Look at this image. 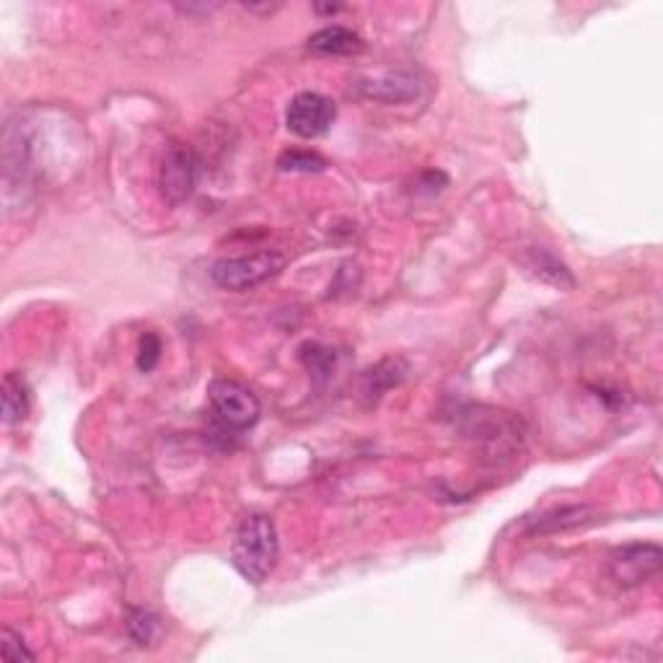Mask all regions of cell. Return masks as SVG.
<instances>
[{"label": "cell", "mask_w": 663, "mask_h": 663, "mask_svg": "<svg viewBox=\"0 0 663 663\" xmlns=\"http://www.w3.org/2000/svg\"><path fill=\"white\" fill-rule=\"evenodd\" d=\"M278 555L280 542L275 521L265 513H249L241 518L231 544V560L241 578H247L254 586L265 583L267 575L278 565Z\"/></svg>", "instance_id": "cell-1"}, {"label": "cell", "mask_w": 663, "mask_h": 663, "mask_svg": "<svg viewBox=\"0 0 663 663\" xmlns=\"http://www.w3.org/2000/svg\"><path fill=\"white\" fill-rule=\"evenodd\" d=\"M208 399L215 423L226 430H249L262 415L257 394L239 381L215 379L208 386Z\"/></svg>", "instance_id": "cell-2"}, {"label": "cell", "mask_w": 663, "mask_h": 663, "mask_svg": "<svg viewBox=\"0 0 663 663\" xmlns=\"http://www.w3.org/2000/svg\"><path fill=\"white\" fill-rule=\"evenodd\" d=\"M285 267V257L278 252H257L249 257L218 259L210 267V278L223 291H249L254 285L265 283Z\"/></svg>", "instance_id": "cell-3"}, {"label": "cell", "mask_w": 663, "mask_h": 663, "mask_svg": "<svg viewBox=\"0 0 663 663\" xmlns=\"http://www.w3.org/2000/svg\"><path fill=\"white\" fill-rule=\"evenodd\" d=\"M663 552L653 542H632L609 555V575L622 588H638L661 573Z\"/></svg>", "instance_id": "cell-4"}, {"label": "cell", "mask_w": 663, "mask_h": 663, "mask_svg": "<svg viewBox=\"0 0 663 663\" xmlns=\"http://www.w3.org/2000/svg\"><path fill=\"white\" fill-rule=\"evenodd\" d=\"M197 179H200V161L195 151L182 143L171 146L161 158L158 166V190L169 205L187 203L197 190Z\"/></svg>", "instance_id": "cell-5"}, {"label": "cell", "mask_w": 663, "mask_h": 663, "mask_svg": "<svg viewBox=\"0 0 663 663\" xmlns=\"http://www.w3.org/2000/svg\"><path fill=\"white\" fill-rule=\"evenodd\" d=\"M337 117L335 102L316 91H304L293 96L285 109V125L298 138H319L332 127Z\"/></svg>", "instance_id": "cell-6"}, {"label": "cell", "mask_w": 663, "mask_h": 663, "mask_svg": "<svg viewBox=\"0 0 663 663\" xmlns=\"http://www.w3.org/2000/svg\"><path fill=\"white\" fill-rule=\"evenodd\" d=\"M521 265L526 267L531 278H537L539 283H547L557 291H573L575 288V275L555 252L544 247H531L526 249L521 257Z\"/></svg>", "instance_id": "cell-7"}, {"label": "cell", "mask_w": 663, "mask_h": 663, "mask_svg": "<svg viewBox=\"0 0 663 663\" xmlns=\"http://www.w3.org/2000/svg\"><path fill=\"white\" fill-rule=\"evenodd\" d=\"M588 521H594V508L562 506V508H555V511H550V513H542L539 518H534V521L526 526V534H529V537H547V534H557V531H568V529H578V526H586Z\"/></svg>", "instance_id": "cell-8"}, {"label": "cell", "mask_w": 663, "mask_h": 663, "mask_svg": "<svg viewBox=\"0 0 663 663\" xmlns=\"http://www.w3.org/2000/svg\"><path fill=\"white\" fill-rule=\"evenodd\" d=\"M309 47L322 55H358L363 39L345 26H324L309 37Z\"/></svg>", "instance_id": "cell-9"}, {"label": "cell", "mask_w": 663, "mask_h": 663, "mask_svg": "<svg viewBox=\"0 0 663 663\" xmlns=\"http://www.w3.org/2000/svg\"><path fill=\"white\" fill-rule=\"evenodd\" d=\"M360 89L371 99H379V102H407V99L417 96V81L407 73H389L384 78L363 83Z\"/></svg>", "instance_id": "cell-10"}, {"label": "cell", "mask_w": 663, "mask_h": 663, "mask_svg": "<svg viewBox=\"0 0 663 663\" xmlns=\"http://www.w3.org/2000/svg\"><path fill=\"white\" fill-rule=\"evenodd\" d=\"M0 399H3V423L16 425L21 423V420H26V415H29V389H26L21 376L6 373Z\"/></svg>", "instance_id": "cell-11"}, {"label": "cell", "mask_w": 663, "mask_h": 663, "mask_svg": "<svg viewBox=\"0 0 663 663\" xmlns=\"http://www.w3.org/2000/svg\"><path fill=\"white\" fill-rule=\"evenodd\" d=\"M405 373H407V368H405V363H402V360H397V358L381 360L379 366L368 371L366 389H363V392H366L368 399H373V402H376V399L384 397V394L389 392L392 386L402 384Z\"/></svg>", "instance_id": "cell-12"}, {"label": "cell", "mask_w": 663, "mask_h": 663, "mask_svg": "<svg viewBox=\"0 0 663 663\" xmlns=\"http://www.w3.org/2000/svg\"><path fill=\"white\" fill-rule=\"evenodd\" d=\"M161 617L153 612H146V609H130L127 612V632H130V638L135 640L138 645H153L158 638H161Z\"/></svg>", "instance_id": "cell-13"}, {"label": "cell", "mask_w": 663, "mask_h": 663, "mask_svg": "<svg viewBox=\"0 0 663 663\" xmlns=\"http://www.w3.org/2000/svg\"><path fill=\"white\" fill-rule=\"evenodd\" d=\"M278 166L283 171H298V174H316L327 169V158H322L314 151H283L278 158Z\"/></svg>", "instance_id": "cell-14"}, {"label": "cell", "mask_w": 663, "mask_h": 663, "mask_svg": "<svg viewBox=\"0 0 663 663\" xmlns=\"http://www.w3.org/2000/svg\"><path fill=\"white\" fill-rule=\"evenodd\" d=\"M301 360H304L306 368H309L311 373H316V376H327V373L332 371V366H335L332 350L322 348V345H316V342H306L304 348H301Z\"/></svg>", "instance_id": "cell-15"}, {"label": "cell", "mask_w": 663, "mask_h": 663, "mask_svg": "<svg viewBox=\"0 0 663 663\" xmlns=\"http://www.w3.org/2000/svg\"><path fill=\"white\" fill-rule=\"evenodd\" d=\"M0 653L3 658L11 663H21V661H34V653L26 648V643L21 640L19 632H13L11 627L3 630V643H0Z\"/></svg>", "instance_id": "cell-16"}, {"label": "cell", "mask_w": 663, "mask_h": 663, "mask_svg": "<svg viewBox=\"0 0 663 663\" xmlns=\"http://www.w3.org/2000/svg\"><path fill=\"white\" fill-rule=\"evenodd\" d=\"M161 360V340L158 335L148 332V335L140 337V350H138V368L140 371H153L156 363Z\"/></svg>", "instance_id": "cell-17"}, {"label": "cell", "mask_w": 663, "mask_h": 663, "mask_svg": "<svg viewBox=\"0 0 663 663\" xmlns=\"http://www.w3.org/2000/svg\"><path fill=\"white\" fill-rule=\"evenodd\" d=\"M316 11H319V13H337V11H340V6H316Z\"/></svg>", "instance_id": "cell-18"}]
</instances>
